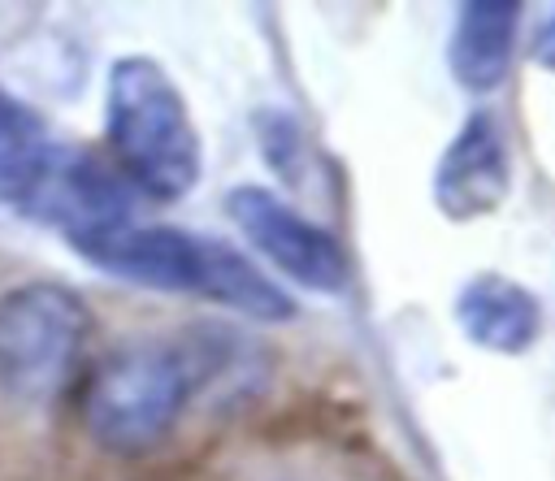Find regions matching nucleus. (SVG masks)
Returning <instances> with one entry per match:
<instances>
[{"mask_svg": "<svg viewBox=\"0 0 555 481\" xmlns=\"http://www.w3.org/2000/svg\"><path fill=\"white\" fill-rule=\"evenodd\" d=\"M134 199H139V191L121 178L117 165L100 160L95 152L52 143L39 178L30 182V191L17 208L26 217L52 225L87 260L100 243H108L113 234H121L126 225L139 221Z\"/></svg>", "mask_w": 555, "mask_h": 481, "instance_id": "nucleus-4", "label": "nucleus"}, {"mask_svg": "<svg viewBox=\"0 0 555 481\" xmlns=\"http://www.w3.org/2000/svg\"><path fill=\"white\" fill-rule=\"evenodd\" d=\"M455 325L460 334L494 355H525L542 334V303L529 286H520L507 273H473L455 290Z\"/></svg>", "mask_w": 555, "mask_h": 481, "instance_id": "nucleus-8", "label": "nucleus"}, {"mask_svg": "<svg viewBox=\"0 0 555 481\" xmlns=\"http://www.w3.org/2000/svg\"><path fill=\"white\" fill-rule=\"evenodd\" d=\"M48 152H52V139L43 130V117L0 87V199L4 204L17 208L26 199Z\"/></svg>", "mask_w": 555, "mask_h": 481, "instance_id": "nucleus-10", "label": "nucleus"}, {"mask_svg": "<svg viewBox=\"0 0 555 481\" xmlns=\"http://www.w3.org/2000/svg\"><path fill=\"white\" fill-rule=\"evenodd\" d=\"M217 234H195L182 225H126L108 243H100L87 264L130 286L165 290V295H208L212 264H217Z\"/></svg>", "mask_w": 555, "mask_h": 481, "instance_id": "nucleus-6", "label": "nucleus"}, {"mask_svg": "<svg viewBox=\"0 0 555 481\" xmlns=\"http://www.w3.org/2000/svg\"><path fill=\"white\" fill-rule=\"evenodd\" d=\"M512 191V160L507 143L499 134V121L490 113L464 117L455 139L442 147L434 169V208L464 225L477 217H490Z\"/></svg>", "mask_w": 555, "mask_h": 481, "instance_id": "nucleus-7", "label": "nucleus"}, {"mask_svg": "<svg viewBox=\"0 0 555 481\" xmlns=\"http://www.w3.org/2000/svg\"><path fill=\"white\" fill-rule=\"evenodd\" d=\"M238 338L225 325H195L178 338H130L113 347L82 386V429L108 455L160 446L191 399L234 364Z\"/></svg>", "mask_w": 555, "mask_h": 481, "instance_id": "nucleus-1", "label": "nucleus"}, {"mask_svg": "<svg viewBox=\"0 0 555 481\" xmlns=\"http://www.w3.org/2000/svg\"><path fill=\"white\" fill-rule=\"evenodd\" d=\"M225 217L234 230L291 282L317 295H343L351 286L347 247L304 212H295L269 186H234L225 195Z\"/></svg>", "mask_w": 555, "mask_h": 481, "instance_id": "nucleus-5", "label": "nucleus"}, {"mask_svg": "<svg viewBox=\"0 0 555 481\" xmlns=\"http://www.w3.org/2000/svg\"><path fill=\"white\" fill-rule=\"evenodd\" d=\"M91 308L61 282H22L0 295V394L48 403L74 377Z\"/></svg>", "mask_w": 555, "mask_h": 481, "instance_id": "nucleus-3", "label": "nucleus"}, {"mask_svg": "<svg viewBox=\"0 0 555 481\" xmlns=\"http://www.w3.org/2000/svg\"><path fill=\"white\" fill-rule=\"evenodd\" d=\"M516 35H520V4L516 0H468L455 9L451 39H447V69L451 78L486 95L512 74L516 56Z\"/></svg>", "mask_w": 555, "mask_h": 481, "instance_id": "nucleus-9", "label": "nucleus"}, {"mask_svg": "<svg viewBox=\"0 0 555 481\" xmlns=\"http://www.w3.org/2000/svg\"><path fill=\"white\" fill-rule=\"evenodd\" d=\"M104 134L113 147V165L139 195L173 204L195 191L204 143L178 82L156 56L130 52L108 65Z\"/></svg>", "mask_w": 555, "mask_h": 481, "instance_id": "nucleus-2", "label": "nucleus"}, {"mask_svg": "<svg viewBox=\"0 0 555 481\" xmlns=\"http://www.w3.org/2000/svg\"><path fill=\"white\" fill-rule=\"evenodd\" d=\"M529 56H533V65H542V69H555V13L533 30V43H529Z\"/></svg>", "mask_w": 555, "mask_h": 481, "instance_id": "nucleus-11", "label": "nucleus"}]
</instances>
